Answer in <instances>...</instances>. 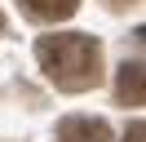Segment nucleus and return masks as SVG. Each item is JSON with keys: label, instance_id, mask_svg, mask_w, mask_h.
<instances>
[{"label": "nucleus", "instance_id": "1", "mask_svg": "<svg viewBox=\"0 0 146 142\" xmlns=\"http://www.w3.org/2000/svg\"><path fill=\"white\" fill-rule=\"evenodd\" d=\"M40 71L62 93H89L102 84V44L84 31H53L36 40Z\"/></svg>", "mask_w": 146, "mask_h": 142}, {"label": "nucleus", "instance_id": "2", "mask_svg": "<svg viewBox=\"0 0 146 142\" xmlns=\"http://www.w3.org/2000/svg\"><path fill=\"white\" fill-rule=\"evenodd\" d=\"M62 142H111V124L106 120H89V115H71L58 124Z\"/></svg>", "mask_w": 146, "mask_h": 142}, {"label": "nucleus", "instance_id": "3", "mask_svg": "<svg viewBox=\"0 0 146 142\" xmlns=\"http://www.w3.org/2000/svg\"><path fill=\"white\" fill-rule=\"evenodd\" d=\"M119 102L124 107H142L146 102V71H142V62H124L119 67Z\"/></svg>", "mask_w": 146, "mask_h": 142}, {"label": "nucleus", "instance_id": "4", "mask_svg": "<svg viewBox=\"0 0 146 142\" xmlns=\"http://www.w3.org/2000/svg\"><path fill=\"white\" fill-rule=\"evenodd\" d=\"M22 9L31 18H40V22H62V18H71L80 9V0H22Z\"/></svg>", "mask_w": 146, "mask_h": 142}, {"label": "nucleus", "instance_id": "5", "mask_svg": "<svg viewBox=\"0 0 146 142\" xmlns=\"http://www.w3.org/2000/svg\"><path fill=\"white\" fill-rule=\"evenodd\" d=\"M146 138V129H142V120H133L128 124V133H124V142H142Z\"/></svg>", "mask_w": 146, "mask_h": 142}, {"label": "nucleus", "instance_id": "6", "mask_svg": "<svg viewBox=\"0 0 146 142\" xmlns=\"http://www.w3.org/2000/svg\"><path fill=\"white\" fill-rule=\"evenodd\" d=\"M0 31H5V13H0Z\"/></svg>", "mask_w": 146, "mask_h": 142}, {"label": "nucleus", "instance_id": "7", "mask_svg": "<svg viewBox=\"0 0 146 142\" xmlns=\"http://www.w3.org/2000/svg\"><path fill=\"white\" fill-rule=\"evenodd\" d=\"M115 5H133V0H115Z\"/></svg>", "mask_w": 146, "mask_h": 142}]
</instances>
